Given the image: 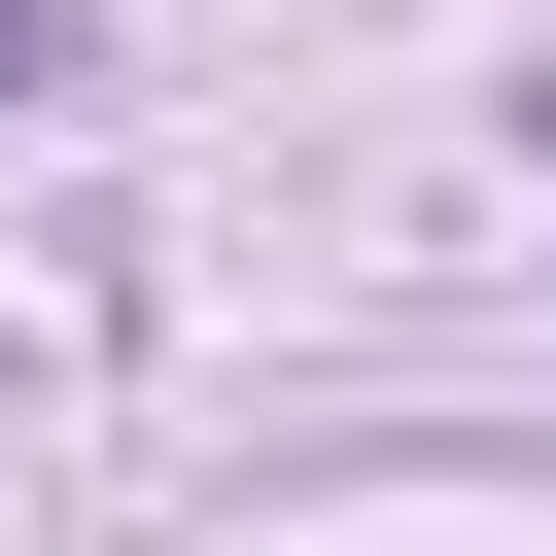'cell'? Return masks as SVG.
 <instances>
[{
    "instance_id": "obj_1",
    "label": "cell",
    "mask_w": 556,
    "mask_h": 556,
    "mask_svg": "<svg viewBox=\"0 0 556 556\" xmlns=\"http://www.w3.org/2000/svg\"><path fill=\"white\" fill-rule=\"evenodd\" d=\"M0 70H70V0H0Z\"/></svg>"
}]
</instances>
